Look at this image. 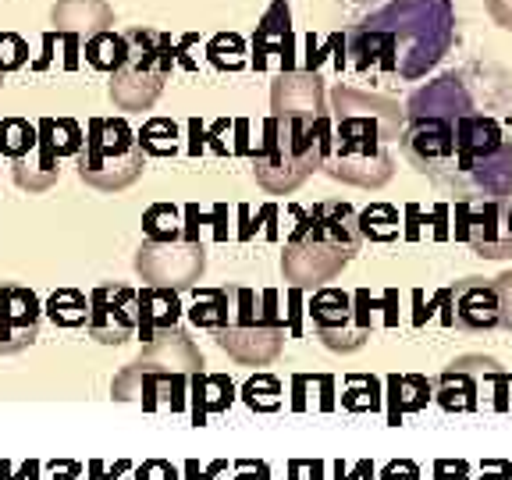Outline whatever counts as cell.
<instances>
[{"mask_svg":"<svg viewBox=\"0 0 512 480\" xmlns=\"http://www.w3.org/2000/svg\"><path fill=\"white\" fill-rule=\"evenodd\" d=\"M456 43L452 0H374L356 11L345 32V50L360 75L424 79Z\"/></svg>","mask_w":512,"mask_h":480,"instance_id":"1","label":"cell"},{"mask_svg":"<svg viewBox=\"0 0 512 480\" xmlns=\"http://www.w3.org/2000/svg\"><path fill=\"white\" fill-rule=\"evenodd\" d=\"M363 242L360 214L342 200H324L313 210L296 207V228L281 253V274L292 288H324L335 281Z\"/></svg>","mask_w":512,"mask_h":480,"instance_id":"2","label":"cell"},{"mask_svg":"<svg viewBox=\"0 0 512 480\" xmlns=\"http://www.w3.org/2000/svg\"><path fill=\"white\" fill-rule=\"evenodd\" d=\"M335 132L328 114L317 121H288L267 114L260 150H253V175L271 196L296 192L317 168H324Z\"/></svg>","mask_w":512,"mask_h":480,"instance_id":"3","label":"cell"},{"mask_svg":"<svg viewBox=\"0 0 512 480\" xmlns=\"http://www.w3.org/2000/svg\"><path fill=\"white\" fill-rule=\"evenodd\" d=\"M125 40L128 57L111 75L107 93L118 111H150L175 68V43L157 29H125Z\"/></svg>","mask_w":512,"mask_h":480,"instance_id":"4","label":"cell"},{"mask_svg":"<svg viewBox=\"0 0 512 480\" xmlns=\"http://www.w3.org/2000/svg\"><path fill=\"white\" fill-rule=\"evenodd\" d=\"M75 168L86 185L100 192H121L146 168L139 136L125 118H93L86 128V146L75 157Z\"/></svg>","mask_w":512,"mask_h":480,"instance_id":"5","label":"cell"},{"mask_svg":"<svg viewBox=\"0 0 512 480\" xmlns=\"http://www.w3.org/2000/svg\"><path fill=\"white\" fill-rule=\"evenodd\" d=\"M324 171L360 189H381L392 178V153H388V132L377 118L363 114H342L335 118V146H331Z\"/></svg>","mask_w":512,"mask_h":480,"instance_id":"6","label":"cell"},{"mask_svg":"<svg viewBox=\"0 0 512 480\" xmlns=\"http://www.w3.org/2000/svg\"><path fill=\"white\" fill-rule=\"evenodd\" d=\"M310 317L317 324V338L328 349H360L374 331V296L370 288L342 292V288H317L310 299Z\"/></svg>","mask_w":512,"mask_h":480,"instance_id":"7","label":"cell"},{"mask_svg":"<svg viewBox=\"0 0 512 480\" xmlns=\"http://www.w3.org/2000/svg\"><path fill=\"white\" fill-rule=\"evenodd\" d=\"M203 370L200 349L192 345V338L185 331H164L157 335L143 352H139L136 363H128L118 377H114L111 392L118 402L136 399L143 392V377H157V381H171V377H189Z\"/></svg>","mask_w":512,"mask_h":480,"instance_id":"8","label":"cell"},{"mask_svg":"<svg viewBox=\"0 0 512 480\" xmlns=\"http://www.w3.org/2000/svg\"><path fill=\"white\" fill-rule=\"evenodd\" d=\"M203 271H207V249H203V242L192 239H146L136 253V274L150 288L185 292V288H192L203 278Z\"/></svg>","mask_w":512,"mask_h":480,"instance_id":"9","label":"cell"},{"mask_svg":"<svg viewBox=\"0 0 512 480\" xmlns=\"http://www.w3.org/2000/svg\"><path fill=\"white\" fill-rule=\"evenodd\" d=\"M473 72H448L441 79L427 82L424 89H416L409 96L406 114L409 121H445V125H459L466 114L477 111V89H473Z\"/></svg>","mask_w":512,"mask_h":480,"instance_id":"10","label":"cell"},{"mask_svg":"<svg viewBox=\"0 0 512 480\" xmlns=\"http://www.w3.org/2000/svg\"><path fill=\"white\" fill-rule=\"evenodd\" d=\"M89 338L121 345L139 331V292L128 285H96L89 292Z\"/></svg>","mask_w":512,"mask_h":480,"instance_id":"11","label":"cell"},{"mask_svg":"<svg viewBox=\"0 0 512 480\" xmlns=\"http://www.w3.org/2000/svg\"><path fill=\"white\" fill-rule=\"evenodd\" d=\"M509 143L512 139H505L502 125H498L491 114H484V111L466 114L456 125V164H452V171H448V178L441 185L456 196L459 185L466 182V175H470L477 164H484V160H491L495 153H502Z\"/></svg>","mask_w":512,"mask_h":480,"instance_id":"12","label":"cell"},{"mask_svg":"<svg viewBox=\"0 0 512 480\" xmlns=\"http://www.w3.org/2000/svg\"><path fill=\"white\" fill-rule=\"evenodd\" d=\"M43 324L40 296L15 281H0V356H15L36 345Z\"/></svg>","mask_w":512,"mask_h":480,"instance_id":"13","label":"cell"},{"mask_svg":"<svg viewBox=\"0 0 512 480\" xmlns=\"http://www.w3.org/2000/svg\"><path fill=\"white\" fill-rule=\"evenodd\" d=\"M217 345H221L235 363L246 367H267L281 356L285 349V324H271V320H232L228 328L214 331Z\"/></svg>","mask_w":512,"mask_h":480,"instance_id":"14","label":"cell"},{"mask_svg":"<svg viewBox=\"0 0 512 480\" xmlns=\"http://www.w3.org/2000/svg\"><path fill=\"white\" fill-rule=\"evenodd\" d=\"M402 146H406V157L413 160L416 168L441 185L448 178V171H452V164H456V125L409 121L406 132H402Z\"/></svg>","mask_w":512,"mask_h":480,"instance_id":"15","label":"cell"},{"mask_svg":"<svg viewBox=\"0 0 512 480\" xmlns=\"http://www.w3.org/2000/svg\"><path fill=\"white\" fill-rule=\"evenodd\" d=\"M271 114L288 121H317L324 118V79L310 68L278 72L271 86Z\"/></svg>","mask_w":512,"mask_h":480,"instance_id":"16","label":"cell"},{"mask_svg":"<svg viewBox=\"0 0 512 480\" xmlns=\"http://www.w3.org/2000/svg\"><path fill=\"white\" fill-rule=\"evenodd\" d=\"M512 203H470V224H466V246L473 249L484 260H502L512 256V235L505 214H509Z\"/></svg>","mask_w":512,"mask_h":480,"instance_id":"17","label":"cell"},{"mask_svg":"<svg viewBox=\"0 0 512 480\" xmlns=\"http://www.w3.org/2000/svg\"><path fill=\"white\" fill-rule=\"evenodd\" d=\"M278 54L281 57V72H296V36H292V18H288V0H274L271 11L260 18L253 36V68L264 72L267 57Z\"/></svg>","mask_w":512,"mask_h":480,"instance_id":"18","label":"cell"},{"mask_svg":"<svg viewBox=\"0 0 512 480\" xmlns=\"http://www.w3.org/2000/svg\"><path fill=\"white\" fill-rule=\"evenodd\" d=\"M61 153L54 146V118L40 121V143L36 150L25 153L22 160L11 164V178L22 192H47L57 185V175H61Z\"/></svg>","mask_w":512,"mask_h":480,"instance_id":"19","label":"cell"},{"mask_svg":"<svg viewBox=\"0 0 512 480\" xmlns=\"http://www.w3.org/2000/svg\"><path fill=\"white\" fill-rule=\"evenodd\" d=\"M452 296H456V320L466 331L502 328V299H498L495 281L466 278L452 288Z\"/></svg>","mask_w":512,"mask_h":480,"instance_id":"20","label":"cell"},{"mask_svg":"<svg viewBox=\"0 0 512 480\" xmlns=\"http://www.w3.org/2000/svg\"><path fill=\"white\" fill-rule=\"evenodd\" d=\"M50 22L72 40H93L114 25V8L107 0H57Z\"/></svg>","mask_w":512,"mask_h":480,"instance_id":"21","label":"cell"},{"mask_svg":"<svg viewBox=\"0 0 512 480\" xmlns=\"http://www.w3.org/2000/svg\"><path fill=\"white\" fill-rule=\"evenodd\" d=\"M178 317H182L178 292H171V288H150V285L139 292V338H143V345H150L164 331H175Z\"/></svg>","mask_w":512,"mask_h":480,"instance_id":"22","label":"cell"},{"mask_svg":"<svg viewBox=\"0 0 512 480\" xmlns=\"http://www.w3.org/2000/svg\"><path fill=\"white\" fill-rule=\"evenodd\" d=\"M331 107H335V118H342V114L377 118L384 125V132H388V139H399L402 111H399V104L384 100V96H367V93H360V89L335 86V93H331Z\"/></svg>","mask_w":512,"mask_h":480,"instance_id":"23","label":"cell"},{"mask_svg":"<svg viewBox=\"0 0 512 480\" xmlns=\"http://www.w3.org/2000/svg\"><path fill=\"white\" fill-rule=\"evenodd\" d=\"M235 388L224 374H192V424L203 427L207 413H224L232 406Z\"/></svg>","mask_w":512,"mask_h":480,"instance_id":"24","label":"cell"},{"mask_svg":"<svg viewBox=\"0 0 512 480\" xmlns=\"http://www.w3.org/2000/svg\"><path fill=\"white\" fill-rule=\"evenodd\" d=\"M434 399L441 402V409L448 413H473L477 409V381L466 367H452L441 374V388L434 392Z\"/></svg>","mask_w":512,"mask_h":480,"instance_id":"25","label":"cell"},{"mask_svg":"<svg viewBox=\"0 0 512 480\" xmlns=\"http://www.w3.org/2000/svg\"><path fill=\"white\" fill-rule=\"evenodd\" d=\"M43 313L54 320L57 328H89V299L82 296L79 288H57L54 296L47 299V306H43Z\"/></svg>","mask_w":512,"mask_h":480,"instance_id":"26","label":"cell"},{"mask_svg":"<svg viewBox=\"0 0 512 480\" xmlns=\"http://www.w3.org/2000/svg\"><path fill=\"white\" fill-rule=\"evenodd\" d=\"M128 57V40L125 32H100V36H93V40H86V61L93 64L96 72H107L114 75L121 68V61Z\"/></svg>","mask_w":512,"mask_h":480,"instance_id":"27","label":"cell"},{"mask_svg":"<svg viewBox=\"0 0 512 480\" xmlns=\"http://www.w3.org/2000/svg\"><path fill=\"white\" fill-rule=\"evenodd\" d=\"M399 210L392 207V203H370L367 210L360 214V232L363 239L370 242H381V246H392V242H399Z\"/></svg>","mask_w":512,"mask_h":480,"instance_id":"28","label":"cell"},{"mask_svg":"<svg viewBox=\"0 0 512 480\" xmlns=\"http://www.w3.org/2000/svg\"><path fill=\"white\" fill-rule=\"evenodd\" d=\"M189 320L196 328H207V331H221L228 328L232 320H228V292L221 288H200L196 292V303L189 310Z\"/></svg>","mask_w":512,"mask_h":480,"instance_id":"29","label":"cell"},{"mask_svg":"<svg viewBox=\"0 0 512 480\" xmlns=\"http://www.w3.org/2000/svg\"><path fill=\"white\" fill-rule=\"evenodd\" d=\"M36 143H40V125H29L25 118L0 121V157H8L11 164L36 150Z\"/></svg>","mask_w":512,"mask_h":480,"instance_id":"30","label":"cell"},{"mask_svg":"<svg viewBox=\"0 0 512 480\" xmlns=\"http://www.w3.org/2000/svg\"><path fill=\"white\" fill-rule=\"evenodd\" d=\"M136 136L143 153L150 157H175L178 153V125L171 118H150Z\"/></svg>","mask_w":512,"mask_h":480,"instance_id":"31","label":"cell"},{"mask_svg":"<svg viewBox=\"0 0 512 480\" xmlns=\"http://www.w3.org/2000/svg\"><path fill=\"white\" fill-rule=\"evenodd\" d=\"M207 61L221 72H239L246 64V40L239 32H217L214 40L207 43Z\"/></svg>","mask_w":512,"mask_h":480,"instance_id":"32","label":"cell"},{"mask_svg":"<svg viewBox=\"0 0 512 480\" xmlns=\"http://www.w3.org/2000/svg\"><path fill=\"white\" fill-rule=\"evenodd\" d=\"M146 239L153 242H171V239H185L182 224H178V210L171 203H153L143 217Z\"/></svg>","mask_w":512,"mask_h":480,"instance_id":"33","label":"cell"},{"mask_svg":"<svg viewBox=\"0 0 512 480\" xmlns=\"http://www.w3.org/2000/svg\"><path fill=\"white\" fill-rule=\"evenodd\" d=\"M242 399L256 413H274V409H281V381L271 374L249 377V384L242 388Z\"/></svg>","mask_w":512,"mask_h":480,"instance_id":"34","label":"cell"},{"mask_svg":"<svg viewBox=\"0 0 512 480\" xmlns=\"http://www.w3.org/2000/svg\"><path fill=\"white\" fill-rule=\"evenodd\" d=\"M342 406L345 409H370V413H377V409H381V384H377V377L352 374L349 392L342 395Z\"/></svg>","mask_w":512,"mask_h":480,"instance_id":"35","label":"cell"},{"mask_svg":"<svg viewBox=\"0 0 512 480\" xmlns=\"http://www.w3.org/2000/svg\"><path fill=\"white\" fill-rule=\"evenodd\" d=\"M29 61V43L18 32H0V75L18 72Z\"/></svg>","mask_w":512,"mask_h":480,"instance_id":"36","label":"cell"},{"mask_svg":"<svg viewBox=\"0 0 512 480\" xmlns=\"http://www.w3.org/2000/svg\"><path fill=\"white\" fill-rule=\"evenodd\" d=\"M431 399H434V392L427 377H420V374L402 377V413H420Z\"/></svg>","mask_w":512,"mask_h":480,"instance_id":"37","label":"cell"},{"mask_svg":"<svg viewBox=\"0 0 512 480\" xmlns=\"http://www.w3.org/2000/svg\"><path fill=\"white\" fill-rule=\"evenodd\" d=\"M388 424L392 427L402 424V377L399 374L388 377Z\"/></svg>","mask_w":512,"mask_h":480,"instance_id":"38","label":"cell"},{"mask_svg":"<svg viewBox=\"0 0 512 480\" xmlns=\"http://www.w3.org/2000/svg\"><path fill=\"white\" fill-rule=\"evenodd\" d=\"M136 480H178V473H175V466L164 463V459H150V463L139 466Z\"/></svg>","mask_w":512,"mask_h":480,"instance_id":"39","label":"cell"},{"mask_svg":"<svg viewBox=\"0 0 512 480\" xmlns=\"http://www.w3.org/2000/svg\"><path fill=\"white\" fill-rule=\"evenodd\" d=\"M495 288H498V299H502V328L512 331V271L495 278Z\"/></svg>","mask_w":512,"mask_h":480,"instance_id":"40","label":"cell"},{"mask_svg":"<svg viewBox=\"0 0 512 480\" xmlns=\"http://www.w3.org/2000/svg\"><path fill=\"white\" fill-rule=\"evenodd\" d=\"M381 480H420V470H416V463H409V459H395V463L384 466Z\"/></svg>","mask_w":512,"mask_h":480,"instance_id":"41","label":"cell"},{"mask_svg":"<svg viewBox=\"0 0 512 480\" xmlns=\"http://www.w3.org/2000/svg\"><path fill=\"white\" fill-rule=\"evenodd\" d=\"M434 480H470V473H466V463L438 459V463H434Z\"/></svg>","mask_w":512,"mask_h":480,"instance_id":"42","label":"cell"},{"mask_svg":"<svg viewBox=\"0 0 512 480\" xmlns=\"http://www.w3.org/2000/svg\"><path fill=\"white\" fill-rule=\"evenodd\" d=\"M434 306H438L441 310V324H445V328H452V324H456V296H452V288H441L438 296H434Z\"/></svg>","mask_w":512,"mask_h":480,"instance_id":"43","label":"cell"},{"mask_svg":"<svg viewBox=\"0 0 512 480\" xmlns=\"http://www.w3.org/2000/svg\"><path fill=\"white\" fill-rule=\"evenodd\" d=\"M484 8H488V15L495 18L502 29L512 32V0H484Z\"/></svg>","mask_w":512,"mask_h":480,"instance_id":"44","label":"cell"},{"mask_svg":"<svg viewBox=\"0 0 512 480\" xmlns=\"http://www.w3.org/2000/svg\"><path fill=\"white\" fill-rule=\"evenodd\" d=\"M377 310H384V328H399V306H395V288L384 292V299L377 303Z\"/></svg>","mask_w":512,"mask_h":480,"instance_id":"45","label":"cell"},{"mask_svg":"<svg viewBox=\"0 0 512 480\" xmlns=\"http://www.w3.org/2000/svg\"><path fill=\"white\" fill-rule=\"evenodd\" d=\"M420 224H424V210L416 207V203H409L406 207V228H402V235H406L409 242L420 239Z\"/></svg>","mask_w":512,"mask_h":480,"instance_id":"46","label":"cell"},{"mask_svg":"<svg viewBox=\"0 0 512 480\" xmlns=\"http://www.w3.org/2000/svg\"><path fill=\"white\" fill-rule=\"evenodd\" d=\"M491 381H495V413H505V409H509V384H512V377L509 374H491Z\"/></svg>","mask_w":512,"mask_h":480,"instance_id":"47","label":"cell"},{"mask_svg":"<svg viewBox=\"0 0 512 480\" xmlns=\"http://www.w3.org/2000/svg\"><path fill=\"white\" fill-rule=\"evenodd\" d=\"M480 480H512V463H505V459H488Z\"/></svg>","mask_w":512,"mask_h":480,"instance_id":"48","label":"cell"},{"mask_svg":"<svg viewBox=\"0 0 512 480\" xmlns=\"http://www.w3.org/2000/svg\"><path fill=\"white\" fill-rule=\"evenodd\" d=\"M431 224H434V239H438V242H445L448 235H452V232H448V207H445V203H438V207H434Z\"/></svg>","mask_w":512,"mask_h":480,"instance_id":"49","label":"cell"},{"mask_svg":"<svg viewBox=\"0 0 512 480\" xmlns=\"http://www.w3.org/2000/svg\"><path fill=\"white\" fill-rule=\"evenodd\" d=\"M413 310H416V313H413V324H416V328H424L434 306H427V303H424V292H420V288L413 292Z\"/></svg>","mask_w":512,"mask_h":480,"instance_id":"50","label":"cell"},{"mask_svg":"<svg viewBox=\"0 0 512 480\" xmlns=\"http://www.w3.org/2000/svg\"><path fill=\"white\" fill-rule=\"evenodd\" d=\"M505 224H509V235H512V207H509V214H505Z\"/></svg>","mask_w":512,"mask_h":480,"instance_id":"51","label":"cell"},{"mask_svg":"<svg viewBox=\"0 0 512 480\" xmlns=\"http://www.w3.org/2000/svg\"><path fill=\"white\" fill-rule=\"evenodd\" d=\"M0 86H4V75H0Z\"/></svg>","mask_w":512,"mask_h":480,"instance_id":"52","label":"cell"},{"mask_svg":"<svg viewBox=\"0 0 512 480\" xmlns=\"http://www.w3.org/2000/svg\"><path fill=\"white\" fill-rule=\"evenodd\" d=\"M509 125H512V118H509Z\"/></svg>","mask_w":512,"mask_h":480,"instance_id":"53","label":"cell"}]
</instances>
